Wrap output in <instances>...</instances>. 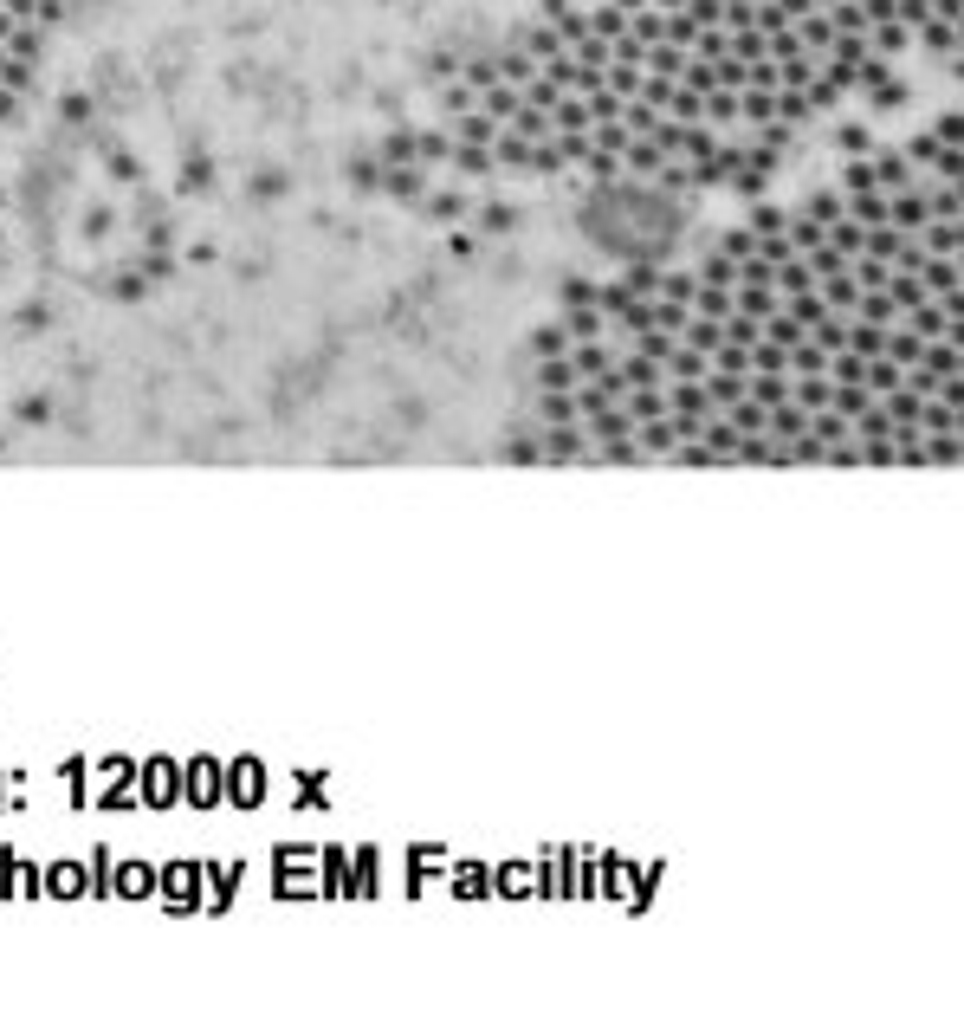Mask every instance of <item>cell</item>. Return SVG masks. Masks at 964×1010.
I'll use <instances>...</instances> for the list:
<instances>
[{"label": "cell", "instance_id": "25", "mask_svg": "<svg viewBox=\"0 0 964 1010\" xmlns=\"http://www.w3.org/2000/svg\"><path fill=\"white\" fill-rule=\"evenodd\" d=\"M926 169H932V182H964V143H939V156Z\"/></svg>", "mask_w": 964, "mask_h": 1010}, {"label": "cell", "instance_id": "12", "mask_svg": "<svg viewBox=\"0 0 964 1010\" xmlns=\"http://www.w3.org/2000/svg\"><path fill=\"white\" fill-rule=\"evenodd\" d=\"M816 298L829 311H842V318H855V298H861V285L848 279V272H835V279H816Z\"/></svg>", "mask_w": 964, "mask_h": 1010}, {"label": "cell", "instance_id": "5", "mask_svg": "<svg viewBox=\"0 0 964 1010\" xmlns=\"http://www.w3.org/2000/svg\"><path fill=\"white\" fill-rule=\"evenodd\" d=\"M887 227H900V234H919V227H926V195H919V182L887 195Z\"/></svg>", "mask_w": 964, "mask_h": 1010}, {"label": "cell", "instance_id": "15", "mask_svg": "<svg viewBox=\"0 0 964 1010\" xmlns=\"http://www.w3.org/2000/svg\"><path fill=\"white\" fill-rule=\"evenodd\" d=\"M699 124H738V91H725V85H712L706 91V104H699Z\"/></svg>", "mask_w": 964, "mask_h": 1010}, {"label": "cell", "instance_id": "36", "mask_svg": "<svg viewBox=\"0 0 964 1010\" xmlns=\"http://www.w3.org/2000/svg\"><path fill=\"white\" fill-rule=\"evenodd\" d=\"M803 214H809V221H822V227H829V221H842V214H848V208H842V188H829V195H809V208H803Z\"/></svg>", "mask_w": 964, "mask_h": 1010}, {"label": "cell", "instance_id": "20", "mask_svg": "<svg viewBox=\"0 0 964 1010\" xmlns=\"http://www.w3.org/2000/svg\"><path fill=\"white\" fill-rule=\"evenodd\" d=\"M880 344H887V324L848 318V350H855V357H880Z\"/></svg>", "mask_w": 964, "mask_h": 1010}, {"label": "cell", "instance_id": "21", "mask_svg": "<svg viewBox=\"0 0 964 1010\" xmlns=\"http://www.w3.org/2000/svg\"><path fill=\"white\" fill-rule=\"evenodd\" d=\"M537 421H544V428L576 421V395H570V389H544V395H537Z\"/></svg>", "mask_w": 964, "mask_h": 1010}, {"label": "cell", "instance_id": "6", "mask_svg": "<svg viewBox=\"0 0 964 1010\" xmlns=\"http://www.w3.org/2000/svg\"><path fill=\"white\" fill-rule=\"evenodd\" d=\"M919 434H964V402L926 395V402H919Z\"/></svg>", "mask_w": 964, "mask_h": 1010}, {"label": "cell", "instance_id": "17", "mask_svg": "<svg viewBox=\"0 0 964 1010\" xmlns=\"http://www.w3.org/2000/svg\"><path fill=\"white\" fill-rule=\"evenodd\" d=\"M499 78H505V85H512V91H525V85H531V78H537V59H531V52H525V46H512V52H499Z\"/></svg>", "mask_w": 964, "mask_h": 1010}, {"label": "cell", "instance_id": "35", "mask_svg": "<svg viewBox=\"0 0 964 1010\" xmlns=\"http://www.w3.org/2000/svg\"><path fill=\"white\" fill-rule=\"evenodd\" d=\"M835 149H842V156H867V149H874V130H867V124H842V130H835Z\"/></svg>", "mask_w": 964, "mask_h": 1010}, {"label": "cell", "instance_id": "37", "mask_svg": "<svg viewBox=\"0 0 964 1010\" xmlns=\"http://www.w3.org/2000/svg\"><path fill=\"white\" fill-rule=\"evenodd\" d=\"M693 272H660V292L654 298H680V305H693Z\"/></svg>", "mask_w": 964, "mask_h": 1010}, {"label": "cell", "instance_id": "8", "mask_svg": "<svg viewBox=\"0 0 964 1010\" xmlns=\"http://www.w3.org/2000/svg\"><path fill=\"white\" fill-rule=\"evenodd\" d=\"M660 162H667V149H660L654 136H628L622 169H635V175H647V182H654V175H660Z\"/></svg>", "mask_w": 964, "mask_h": 1010}, {"label": "cell", "instance_id": "44", "mask_svg": "<svg viewBox=\"0 0 964 1010\" xmlns=\"http://www.w3.org/2000/svg\"><path fill=\"white\" fill-rule=\"evenodd\" d=\"M751 247H757V234H751V227H732V234L719 240V253H732V259H745Z\"/></svg>", "mask_w": 964, "mask_h": 1010}, {"label": "cell", "instance_id": "2", "mask_svg": "<svg viewBox=\"0 0 964 1010\" xmlns=\"http://www.w3.org/2000/svg\"><path fill=\"white\" fill-rule=\"evenodd\" d=\"M913 46L939 52V59L958 72V52H964V20H939V13H926V20L913 26Z\"/></svg>", "mask_w": 964, "mask_h": 1010}, {"label": "cell", "instance_id": "24", "mask_svg": "<svg viewBox=\"0 0 964 1010\" xmlns=\"http://www.w3.org/2000/svg\"><path fill=\"white\" fill-rule=\"evenodd\" d=\"M855 318H867V324H900V305H893L887 292H861V298H855Z\"/></svg>", "mask_w": 964, "mask_h": 1010}, {"label": "cell", "instance_id": "14", "mask_svg": "<svg viewBox=\"0 0 964 1010\" xmlns=\"http://www.w3.org/2000/svg\"><path fill=\"white\" fill-rule=\"evenodd\" d=\"M635 447H641V454H673V447H680V434H673L667 415H654V421H641V428H635Z\"/></svg>", "mask_w": 964, "mask_h": 1010}, {"label": "cell", "instance_id": "45", "mask_svg": "<svg viewBox=\"0 0 964 1010\" xmlns=\"http://www.w3.org/2000/svg\"><path fill=\"white\" fill-rule=\"evenodd\" d=\"M563 305H596V285H589V279H563Z\"/></svg>", "mask_w": 964, "mask_h": 1010}, {"label": "cell", "instance_id": "29", "mask_svg": "<svg viewBox=\"0 0 964 1010\" xmlns=\"http://www.w3.org/2000/svg\"><path fill=\"white\" fill-rule=\"evenodd\" d=\"M822 363H829V350H822V344H809V337H803V344H790V376H822Z\"/></svg>", "mask_w": 964, "mask_h": 1010}, {"label": "cell", "instance_id": "34", "mask_svg": "<svg viewBox=\"0 0 964 1010\" xmlns=\"http://www.w3.org/2000/svg\"><path fill=\"white\" fill-rule=\"evenodd\" d=\"M531 350L537 357H570V331H563V324H544V331L531 337Z\"/></svg>", "mask_w": 964, "mask_h": 1010}, {"label": "cell", "instance_id": "4", "mask_svg": "<svg viewBox=\"0 0 964 1010\" xmlns=\"http://www.w3.org/2000/svg\"><path fill=\"white\" fill-rule=\"evenodd\" d=\"M867 162H874V188L880 195H893V188H913V162H906V149H867Z\"/></svg>", "mask_w": 964, "mask_h": 1010}, {"label": "cell", "instance_id": "28", "mask_svg": "<svg viewBox=\"0 0 964 1010\" xmlns=\"http://www.w3.org/2000/svg\"><path fill=\"white\" fill-rule=\"evenodd\" d=\"M537 389H576L570 357H537Z\"/></svg>", "mask_w": 964, "mask_h": 1010}, {"label": "cell", "instance_id": "18", "mask_svg": "<svg viewBox=\"0 0 964 1010\" xmlns=\"http://www.w3.org/2000/svg\"><path fill=\"white\" fill-rule=\"evenodd\" d=\"M861 382H867V395L880 402V395H893V389H900V363H893V357H867Z\"/></svg>", "mask_w": 964, "mask_h": 1010}, {"label": "cell", "instance_id": "23", "mask_svg": "<svg viewBox=\"0 0 964 1010\" xmlns=\"http://www.w3.org/2000/svg\"><path fill=\"white\" fill-rule=\"evenodd\" d=\"M809 344H822V350H842V344H848V318H842V311H822V318L809 324Z\"/></svg>", "mask_w": 964, "mask_h": 1010}, {"label": "cell", "instance_id": "1", "mask_svg": "<svg viewBox=\"0 0 964 1010\" xmlns=\"http://www.w3.org/2000/svg\"><path fill=\"white\" fill-rule=\"evenodd\" d=\"M900 324L919 337V344H932V337H958V344H964V318H952V311H945L939 298H919V305H906V311H900Z\"/></svg>", "mask_w": 964, "mask_h": 1010}, {"label": "cell", "instance_id": "19", "mask_svg": "<svg viewBox=\"0 0 964 1010\" xmlns=\"http://www.w3.org/2000/svg\"><path fill=\"white\" fill-rule=\"evenodd\" d=\"M693 279H699V285H725V292H738V259H732V253H712V259H699Z\"/></svg>", "mask_w": 964, "mask_h": 1010}, {"label": "cell", "instance_id": "3", "mask_svg": "<svg viewBox=\"0 0 964 1010\" xmlns=\"http://www.w3.org/2000/svg\"><path fill=\"white\" fill-rule=\"evenodd\" d=\"M537 460H589V434H583V421H557V428H544V441H537Z\"/></svg>", "mask_w": 964, "mask_h": 1010}, {"label": "cell", "instance_id": "41", "mask_svg": "<svg viewBox=\"0 0 964 1010\" xmlns=\"http://www.w3.org/2000/svg\"><path fill=\"white\" fill-rule=\"evenodd\" d=\"M751 234H783V227H790V214H783V208H751Z\"/></svg>", "mask_w": 964, "mask_h": 1010}, {"label": "cell", "instance_id": "43", "mask_svg": "<svg viewBox=\"0 0 964 1010\" xmlns=\"http://www.w3.org/2000/svg\"><path fill=\"white\" fill-rule=\"evenodd\" d=\"M693 26H725V0H686Z\"/></svg>", "mask_w": 964, "mask_h": 1010}, {"label": "cell", "instance_id": "42", "mask_svg": "<svg viewBox=\"0 0 964 1010\" xmlns=\"http://www.w3.org/2000/svg\"><path fill=\"white\" fill-rule=\"evenodd\" d=\"M932 156H939V136H932V130H919L913 143H906V162H913V169H926Z\"/></svg>", "mask_w": 964, "mask_h": 1010}, {"label": "cell", "instance_id": "7", "mask_svg": "<svg viewBox=\"0 0 964 1010\" xmlns=\"http://www.w3.org/2000/svg\"><path fill=\"white\" fill-rule=\"evenodd\" d=\"M660 395H667V415H712L706 382H660Z\"/></svg>", "mask_w": 964, "mask_h": 1010}, {"label": "cell", "instance_id": "33", "mask_svg": "<svg viewBox=\"0 0 964 1010\" xmlns=\"http://www.w3.org/2000/svg\"><path fill=\"white\" fill-rule=\"evenodd\" d=\"M583 175H589V182H615V175H622V156H609V149H596V143H589Z\"/></svg>", "mask_w": 964, "mask_h": 1010}, {"label": "cell", "instance_id": "46", "mask_svg": "<svg viewBox=\"0 0 964 1010\" xmlns=\"http://www.w3.org/2000/svg\"><path fill=\"white\" fill-rule=\"evenodd\" d=\"M932 136H939V143H964V117H958V111H945L939 124H932Z\"/></svg>", "mask_w": 964, "mask_h": 1010}, {"label": "cell", "instance_id": "13", "mask_svg": "<svg viewBox=\"0 0 964 1010\" xmlns=\"http://www.w3.org/2000/svg\"><path fill=\"white\" fill-rule=\"evenodd\" d=\"M609 363H615V350H602V337H589V344H570V370H576V382L602 376Z\"/></svg>", "mask_w": 964, "mask_h": 1010}, {"label": "cell", "instance_id": "47", "mask_svg": "<svg viewBox=\"0 0 964 1010\" xmlns=\"http://www.w3.org/2000/svg\"><path fill=\"white\" fill-rule=\"evenodd\" d=\"M382 149H389V162H408V156H415V136H389Z\"/></svg>", "mask_w": 964, "mask_h": 1010}, {"label": "cell", "instance_id": "30", "mask_svg": "<svg viewBox=\"0 0 964 1010\" xmlns=\"http://www.w3.org/2000/svg\"><path fill=\"white\" fill-rule=\"evenodd\" d=\"M518 46H525V52H531V59H537V65H544V59H550V52H563V39H557V26H550V20H544V26H531V33H525V39H518Z\"/></svg>", "mask_w": 964, "mask_h": 1010}, {"label": "cell", "instance_id": "22", "mask_svg": "<svg viewBox=\"0 0 964 1010\" xmlns=\"http://www.w3.org/2000/svg\"><path fill=\"white\" fill-rule=\"evenodd\" d=\"M719 415L732 421L738 434H764V402H751V395H738V402H725Z\"/></svg>", "mask_w": 964, "mask_h": 1010}, {"label": "cell", "instance_id": "31", "mask_svg": "<svg viewBox=\"0 0 964 1010\" xmlns=\"http://www.w3.org/2000/svg\"><path fill=\"white\" fill-rule=\"evenodd\" d=\"M622 285H628L635 298H654V292H660V266H647V259H635V266L622 272Z\"/></svg>", "mask_w": 964, "mask_h": 1010}, {"label": "cell", "instance_id": "11", "mask_svg": "<svg viewBox=\"0 0 964 1010\" xmlns=\"http://www.w3.org/2000/svg\"><path fill=\"white\" fill-rule=\"evenodd\" d=\"M913 240H919L926 253H964V221H926Z\"/></svg>", "mask_w": 964, "mask_h": 1010}, {"label": "cell", "instance_id": "10", "mask_svg": "<svg viewBox=\"0 0 964 1010\" xmlns=\"http://www.w3.org/2000/svg\"><path fill=\"white\" fill-rule=\"evenodd\" d=\"M919 460H926V467H958L964 434H919Z\"/></svg>", "mask_w": 964, "mask_h": 1010}, {"label": "cell", "instance_id": "9", "mask_svg": "<svg viewBox=\"0 0 964 1010\" xmlns=\"http://www.w3.org/2000/svg\"><path fill=\"white\" fill-rule=\"evenodd\" d=\"M906 46H913V33H906L900 20H880V26H867V52H874V59H900Z\"/></svg>", "mask_w": 964, "mask_h": 1010}, {"label": "cell", "instance_id": "40", "mask_svg": "<svg viewBox=\"0 0 964 1010\" xmlns=\"http://www.w3.org/2000/svg\"><path fill=\"white\" fill-rule=\"evenodd\" d=\"M447 149H453V136H447V130L415 136V156H421V162H447Z\"/></svg>", "mask_w": 964, "mask_h": 1010}, {"label": "cell", "instance_id": "48", "mask_svg": "<svg viewBox=\"0 0 964 1010\" xmlns=\"http://www.w3.org/2000/svg\"><path fill=\"white\" fill-rule=\"evenodd\" d=\"M926 7L939 13V20H964V0H926Z\"/></svg>", "mask_w": 964, "mask_h": 1010}, {"label": "cell", "instance_id": "27", "mask_svg": "<svg viewBox=\"0 0 964 1010\" xmlns=\"http://www.w3.org/2000/svg\"><path fill=\"white\" fill-rule=\"evenodd\" d=\"M589 33H602V39H622V33H628V13L615 7V0H602V7H589Z\"/></svg>", "mask_w": 964, "mask_h": 1010}, {"label": "cell", "instance_id": "26", "mask_svg": "<svg viewBox=\"0 0 964 1010\" xmlns=\"http://www.w3.org/2000/svg\"><path fill=\"white\" fill-rule=\"evenodd\" d=\"M505 124H512L518 136H531V143H544V136H550V117L537 111V104H525V98H518V111L505 117Z\"/></svg>", "mask_w": 964, "mask_h": 1010}, {"label": "cell", "instance_id": "38", "mask_svg": "<svg viewBox=\"0 0 964 1010\" xmlns=\"http://www.w3.org/2000/svg\"><path fill=\"white\" fill-rule=\"evenodd\" d=\"M712 370L745 376V370H751V350H745V344H719V350H712Z\"/></svg>", "mask_w": 964, "mask_h": 1010}, {"label": "cell", "instance_id": "49", "mask_svg": "<svg viewBox=\"0 0 964 1010\" xmlns=\"http://www.w3.org/2000/svg\"><path fill=\"white\" fill-rule=\"evenodd\" d=\"M615 7H622V13H635V7H647V0H615Z\"/></svg>", "mask_w": 964, "mask_h": 1010}, {"label": "cell", "instance_id": "16", "mask_svg": "<svg viewBox=\"0 0 964 1010\" xmlns=\"http://www.w3.org/2000/svg\"><path fill=\"white\" fill-rule=\"evenodd\" d=\"M563 331H570V344H589V337H602V331H609V318H602L596 305H570Z\"/></svg>", "mask_w": 964, "mask_h": 1010}, {"label": "cell", "instance_id": "32", "mask_svg": "<svg viewBox=\"0 0 964 1010\" xmlns=\"http://www.w3.org/2000/svg\"><path fill=\"white\" fill-rule=\"evenodd\" d=\"M706 65H712V85H725V91H745V59L719 52V59H706Z\"/></svg>", "mask_w": 964, "mask_h": 1010}, {"label": "cell", "instance_id": "39", "mask_svg": "<svg viewBox=\"0 0 964 1010\" xmlns=\"http://www.w3.org/2000/svg\"><path fill=\"white\" fill-rule=\"evenodd\" d=\"M855 188H874V162L867 156H848V169H842V195H855Z\"/></svg>", "mask_w": 964, "mask_h": 1010}, {"label": "cell", "instance_id": "50", "mask_svg": "<svg viewBox=\"0 0 964 1010\" xmlns=\"http://www.w3.org/2000/svg\"><path fill=\"white\" fill-rule=\"evenodd\" d=\"M0 65H7V52H0Z\"/></svg>", "mask_w": 964, "mask_h": 1010}]
</instances>
